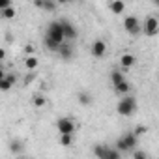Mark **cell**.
<instances>
[{
	"label": "cell",
	"mask_w": 159,
	"mask_h": 159,
	"mask_svg": "<svg viewBox=\"0 0 159 159\" xmlns=\"http://www.w3.org/2000/svg\"><path fill=\"white\" fill-rule=\"evenodd\" d=\"M79 101H81V105H84V107H90L94 99H92V96H90L88 92L81 90V92H79Z\"/></svg>",
	"instance_id": "obj_16"
},
{
	"label": "cell",
	"mask_w": 159,
	"mask_h": 159,
	"mask_svg": "<svg viewBox=\"0 0 159 159\" xmlns=\"http://www.w3.org/2000/svg\"><path fill=\"white\" fill-rule=\"evenodd\" d=\"M142 32H144L146 36H155V34L159 32V21H157L155 17H152V15H148V17H146V21H144V26H142Z\"/></svg>",
	"instance_id": "obj_6"
},
{
	"label": "cell",
	"mask_w": 159,
	"mask_h": 159,
	"mask_svg": "<svg viewBox=\"0 0 159 159\" xmlns=\"http://www.w3.org/2000/svg\"><path fill=\"white\" fill-rule=\"evenodd\" d=\"M124 139H125V142H127V146H129V150H135L137 148V142H139V137L133 133V131H129V133H125L124 135Z\"/></svg>",
	"instance_id": "obj_13"
},
{
	"label": "cell",
	"mask_w": 159,
	"mask_h": 159,
	"mask_svg": "<svg viewBox=\"0 0 159 159\" xmlns=\"http://www.w3.org/2000/svg\"><path fill=\"white\" fill-rule=\"evenodd\" d=\"M45 103H47V101H45L43 96H36V98L32 99V105H34V107H43Z\"/></svg>",
	"instance_id": "obj_24"
},
{
	"label": "cell",
	"mask_w": 159,
	"mask_h": 159,
	"mask_svg": "<svg viewBox=\"0 0 159 159\" xmlns=\"http://www.w3.org/2000/svg\"><path fill=\"white\" fill-rule=\"evenodd\" d=\"M56 127H58V131H60V135H73L75 133V124H73V120L71 118H58V122H56Z\"/></svg>",
	"instance_id": "obj_4"
},
{
	"label": "cell",
	"mask_w": 159,
	"mask_h": 159,
	"mask_svg": "<svg viewBox=\"0 0 159 159\" xmlns=\"http://www.w3.org/2000/svg\"><path fill=\"white\" fill-rule=\"evenodd\" d=\"M135 62H137V58H135L133 54H129V52H125V54H122V56H120V66H122V67H125V69L133 67V66H135Z\"/></svg>",
	"instance_id": "obj_10"
},
{
	"label": "cell",
	"mask_w": 159,
	"mask_h": 159,
	"mask_svg": "<svg viewBox=\"0 0 159 159\" xmlns=\"http://www.w3.org/2000/svg\"><path fill=\"white\" fill-rule=\"evenodd\" d=\"M133 159H148V157H146V153L142 150H135L133 152Z\"/></svg>",
	"instance_id": "obj_25"
},
{
	"label": "cell",
	"mask_w": 159,
	"mask_h": 159,
	"mask_svg": "<svg viewBox=\"0 0 159 159\" xmlns=\"http://www.w3.org/2000/svg\"><path fill=\"white\" fill-rule=\"evenodd\" d=\"M73 142V135H60V144L62 146H69Z\"/></svg>",
	"instance_id": "obj_23"
},
{
	"label": "cell",
	"mask_w": 159,
	"mask_h": 159,
	"mask_svg": "<svg viewBox=\"0 0 159 159\" xmlns=\"http://www.w3.org/2000/svg\"><path fill=\"white\" fill-rule=\"evenodd\" d=\"M0 15H2L4 19H13V17H15V8H13V6H10V8H6V10L0 11Z\"/></svg>",
	"instance_id": "obj_21"
},
{
	"label": "cell",
	"mask_w": 159,
	"mask_h": 159,
	"mask_svg": "<svg viewBox=\"0 0 159 159\" xmlns=\"http://www.w3.org/2000/svg\"><path fill=\"white\" fill-rule=\"evenodd\" d=\"M105 52H107V45H105V41H103V39H96V41L92 43V56L101 58V56H105Z\"/></svg>",
	"instance_id": "obj_8"
},
{
	"label": "cell",
	"mask_w": 159,
	"mask_h": 159,
	"mask_svg": "<svg viewBox=\"0 0 159 159\" xmlns=\"http://www.w3.org/2000/svg\"><path fill=\"white\" fill-rule=\"evenodd\" d=\"M34 79H36V73H34V71H30V73L25 77V84H30V83L34 81Z\"/></svg>",
	"instance_id": "obj_27"
},
{
	"label": "cell",
	"mask_w": 159,
	"mask_h": 159,
	"mask_svg": "<svg viewBox=\"0 0 159 159\" xmlns=\"http://www.w3.org/2000/svg\"><path fill=\"white\" fill-rule=\"evenodd\" d=\"M124 28L131 34V36H137L142 28H140V23H139V19L135 17V15H129V17H125L124 19Z\"/></svg>",
	"instance_id": "obj_5"
},
{
	"label": "cell",
	"mask_w": 159,
	"mask_h": 159,
	"mask_svg": "<svg viewBox=\"0 0 159 159\" xmlns=\"http://www.w3.org/2000/svg\"><path fill=\"white\" fill-rule=\"evenodd\" d=\"M47 38H51L52 41H56L58 45H64L66 43V36H64V30H62L60 21H52L47 26Z\"/></svg>",
	"instance_id": "obj_1"
},
{
	"label": "cell",
	"mask_w": 159,
	"mask_h": 159,
	"mask_svg": "<svg viewBox=\"0 0 159 159\" xmlns=\"http://www.w3.org/2000/svg\"><path fill=\"white\" fill-rule=\"evenodd\" d=\"M111 83H112V84H114V88H116V86H120L122 83H125V77H124L120 71H116V69H114V71L111 73Z\"/></svg>",
	"instance_id": "obj_15"
},
{
	"label": "cell",
	"mask_w": 159,
	"mask_h": 159,
	"mask_svg": "<svg viewBox=\"0 0 159 159\" xmlns=\"http://www.w3.org/2000/svg\"><path fill=\"white\" fill-rule=\"evenodd\" d=\"M114 148H116V150H118V152H120V153H122V152H131V150H129V146H127V142H125V139H124V137H120V139H118V140H116V146H114Z\"/></svg>",
	"instance_id": "obj_18"
},
{
	"label": "cell",
	"mask_w": 159,
	"mask_h": 159,
	"mask_svg": "<svg viewBox=\"0 0 159 159\" xmlns=\"http://www.w3.org/2000/svg\"><path fill=\"white\" fill-rule=\"evenodd\" d=\"M58 54H60V58H64V60H69V58L73 56V47H71V43H64V45L60 47Z\"/></svg>",
	"instance_id": "obj_12"
},
{
	"label": "cell",
	"mask_w": 159,
	"mask_h": 159,
	"mask_svg": "<svg viewBox=\"0 0 159 159\" xmlns=\"http://www.w3.org/2000/svg\"><path fill=\"white\" fill-rule=\"evenodd\" d=\"M94 155L98 159H122V155L116 148H109V146H103V144L94 146Z\"/></svg>",
	"instance_id": "obj_2"
},
{
	"label": "cell",
	"mask_w": 159,
	"mask_h": 159,
	"mask_svg": "<svg viewBox=\"0 0 159 159\" xmlns=\"http://www.w3.org/2000/svg\"><path fill=\"white\" fill-rule=\"evenodd\" d=\"M114 90H116V92H118V94H127V92H129V90H131V84H129V83H127V81H125V83H122V84H120V86H116V88H114Z\"/></svg>",
	"instance_id": "obj_22"
},
{
	"label": "cell",
	"mask_w": 159,
	"mask_h": 159,
	"mask_svg": "<svg viewBox=\"0 0 159 159\" xmlns=\"http://www.w3.org/2000/svg\"><path fill=\"white\" fill-rule=\"evenodd\" d=\"M60 25H62V30H64L66 39H75V38H77V28H75L67 19H60Z\"/></svg>",
	"instance_id": "obj_7"
},
{
	"label": "cell",
	"mask_w": 159,
	"mask_h": 159,
	"mask_svg": "<svg viewBox=\"0 0 159 159\" xmlns=\"http://www.w3.org/2000/svg\"><path fill=\"white\" fill-rule=\"evenodd\" d=\"M25 51H26V54H32V52H34V47H32V45H26Z\"/></svg>",
	"instance_id": "obj_29"
},
{
	"label": "cell",
	"mask_w": 159,
	"mask_h": 159,
	"mask_svg": "<svg viewBox=\"0 0 159 159\" xmlns=\"http://www.w3.org/2000/svg\"><path fill=\"white\" fill-rule=\"evenodd\" d=\"M25 66H26V69H30V71L36 69V67H38V58H36V56H28V58L25 60Z\"/></svg>",
	"instance_id": "obj_20"
},
{
	"label": "cell",
	"mask_w": 159,
	"mask_h": 159,
	"mask_svg": "<svg viewBox=\"0 0 159 159\" xmlns=\"http://www.w3.org/2000/svg\"><path fill=\"white\" fill-rule=\"evenodd\" d=\"M146 131H148V127H146V125H139V127H135V131H133V133L139 137V135H144Z\"/></svg>",
	"instance_id": "obj_26"
},
{
	"label": "cell",
	"mask_w": 159,
	"mask_h": 159,
	"mask_svg": "<svg viewBox=\"0 0 159 159\" xmlns=\"http://www.w3.org/2000/svg\"><path fill=\"white\" fill-rule=\"evenodd\" d=\"M11 6V2H10V0H0V11H2V10H6V8H10Z\"/></svg>",
	"instance_id": "obj_28"
},
{
	"label": "cell",
	"mask_w": 159,
	"mask_h": 159,
	"mask_svg": "<svg viewBox=\"0 0 159 159\" xmlns=\"http://www.w3.org/2000/svg\"><path fill=\"white\" fill-rule=\"evenodd\" d=\"M6 58V51L4 49H0V60H4Z\"/></svg>",
	"instance_id": "obj_30"
},
{
	"label": "cell",
	"mask_w": 159,
	"mask_h": 159,
	"mask_svg": "<svg viewBox=\"0 0 159 159\" xmlns=\"http://www.w3.org/2000/svg\"><path fill=\"white\" fill-rule=\"evenodd\" d=\"M23 148H25V146H23L21 140H11V142H10V150H11L13 153H21Z\"/></svg>",
	"instance_id": "obj_19"
},
{
	"label": "cell",
	"mask_w": 159,
	"mask_h": 159,
	"mask_svg": "<svg viewBox=\"0 0 159 159\" xmlns=\"http://www.w3.org/2000/svg\"><path fill=\"white\" fill-rule=\"evenodd\" d=\"M135 109H137V99L133 96H127V98L120 99V103L116 107V111H118L120 116H131L135 112Z\"/></svg>",
	"instance_id": "obj_3"
},
{
	"label": "cell",
	"mask_w": 159,
	"mask_h": 159,
	"mask_svg": "<svg viewBox=\"0 0 159 159\" xmlns=\"http://www.w3.org/2000/svg\"><path fill=\"white\" fill-rule=\"evenodd\" d=\"M43 43H45V47H47L49 51H54V52H58V51H60V47H62V45H58L56 41H52V39H51V38H47V36H45Z\"/></svg>",
	"instance_id": "obj_17"
},
{
	"label": "cell",
	"mask_w": 159,
	"mask_h": 159,
	"mask_svg": "<svg viewBox=\"0 0 159 159\" xmlns=\"http://www.w3.org/2000/svg\"><path fill=\"white\" fill-rule=\"evenodd\" d=\"M15 83V77L10 73V75H4L2 79H0V90H4V92H8L10 88H11V84Z\"/></svg>",
	"instance_id": "obj_11"
},
{
	"label": "cell",
	"mask_w": 159,
	"mask_h": 159,
	"mask_svg": "<svg viewBox=\"0 0 159 159\" xmlns=\"http://www.w3.org/2000/svg\"><path fill=\"white\" fill-rule=\"evenodd\" d=\"M109 10H111L112 13L120 15V13L125 10V2H122V0H116V2H111V4H109Z\"/></svg>",
	"instance_id": "obj_14"
},
{
	"label": "cell",
	"mask_w": 159,
	"mask_h": 159,
	"mask_svg": "<svg viewBox=\"0 0 159 159\" xmlns=\"http://www.w3.org/2000/svg\"><path fill=\"white\" fill-rule=\"evenodd\" d=\"M34 6L39 8V10H45V11H54L56 10V2H51V0H34Z\"/></svg>",
	"instance_id": "obj_9"
}]
</instances>
